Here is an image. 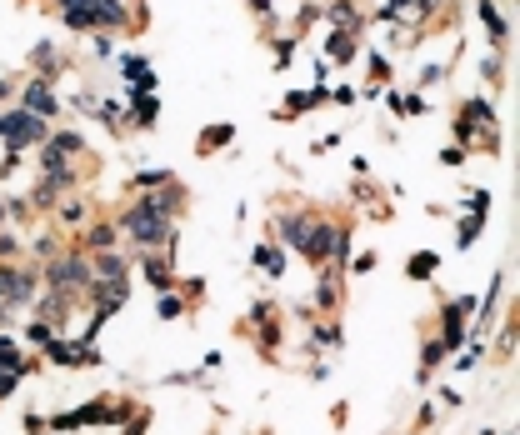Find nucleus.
Returning <instances> with one entry per match:
<instances>
[{"label": "nucleus", "mask_w": 520, "mask_h": 435, "mask_svg": "<svg viewBox=\"0 0 520 435\" xmlns=\"http://www.w3.org/2000/svg\"><path fill=\"white\" fill-rule=\"evenodd\" d=\"M95 270H100L105 281H121V276H126V260H121V255H100V265H95Z\"/></svg>", "instance_id": "nucleus-6"}, {"label": "nucleus", "mask_w": 520, "mask_h": 435, "mask_svg": "<svg viewBox=\"0 0 520 435\" xmlns=\"http://www.w3.org/2000/svg\"><path fill=\"white\" fill-rule=\"evenodd\" d=\"M50 281L61 286V290H85V281H90V265H85L80 255H66V260H55V265H50Z\"/></svg>", "instance_id": "nucleus-3"}, {"label": "nucleus", "mask_w": 520, "mask_h": 435, "mask_svg": "<svg viewBox=\"0 0 520 435\" xmlns=\"http://www.w3.org/2000/svg\"><path fill=\"white\" fill-rule=\"evenodd\" d=\"M430 265H435V255H416V265H411V270H416V276H430Z\"/></svg>", "instance_id": "nucleus-7"}, {"label": "nucleus", "mask_w": 520, "mask_h": 435, "mask_svg": "<svg viewBox=\"0 0 520 435\" xmlns=\"http://www.w3.org/2000/svg\"><path fill=\"white\" fill-rule=\"evenodd\" d=\"M250 6H255V11H265V0H250Z\"/></svg>", "instance_id": "nucleus-8"}, {"label": "nucleus", "mask_w": 520, "mask_h": 435, "mask_svg": "<svg viewBox=\"0 0 520 435\" xmlns=\"http://www.w3.org/2000/svg\"><path fill=\"white\" fill-rule=\"evenodd\" d=\"M25 105H30V111H45V116H50V111H55V95H50L45 85H30V95H25Z\"/></svg>", "instance_id": "nucleus-5"}, {"label": "nucleus", "mask_w": 520, "mask_h": 435, "mask_svg": "<svg viewBox=\"0 0 520 435\" xmlns=\"http://www.w3.org/2000/svg\"><path fill=\"white\" fill-rule=\"evenodd\" d=\"M0 135H11V145H30V135H40V125L30 116H11V121H0Z\"/></svg>", "instance_id": "nucleus-4"}, {"label": "nucleus", "mask_w": 520, "mask_h": 435, "mask_svg": "<svg viewBox=\"0 0 520 435\" xmlns=\"http://www.w3.org/2000/svg\"><path fill=\"white\" fill-rule=\"evenodd\" d=\"M121 231H126L131 240H140V245L165 240V235H170V200H165V195H145V200H135V205L121 215Z\"/></svg>", "instance_id": "nucleus-1"}, {"label": "nucleus", "mask_w": 520, "mask_h": 435, "mask_svg": "<svg viewBox=\"0 0 520 435\" xmlns=\"http://www.w3.org/2000/svg\"><path fill=\"white\" fill-rule=\"evenodd\" d=\"M66 20L75 30H95V25H126V11L115 6V0H85V6H66Z\"/></svg>", "instance_id": "nucleus-2"}]
</instances>
